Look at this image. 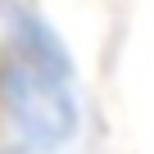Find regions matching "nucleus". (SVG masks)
<instances>
[{
  "label": "nucleus",
  "instance_id": "1",
  "mask_svg": "<svg viewBox=\"0 0 154 154\" xmlns=\"http://www.w3.org/2000/svg\"><path fill=\"white\" fill-rule=\"evenodd\" d=\"M0 109L18 154H50L77 136V77L59 32L27 5L9 9L0 50Z\"/></svg>",
  "mask_w": 154,
  "mask_h": 154
}]
</instances>
